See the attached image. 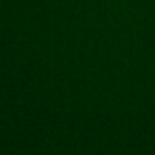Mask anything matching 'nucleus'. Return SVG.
<instances>
[]
</instances>
